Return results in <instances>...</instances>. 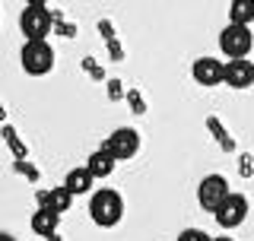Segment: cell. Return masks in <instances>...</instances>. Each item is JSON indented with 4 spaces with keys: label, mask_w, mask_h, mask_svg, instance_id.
<instances>
[{
    "label": "cell",
    "mask_w": 254,
    "mask_h": 241,
    "mask_svg": "<svg viewBox=\"0 0 254 241\" xmlns=\"http://www.w3.org/2000/svg\"><path fill=\"white\" fill-rule=\"evenodd\" d=\"M178 241H213V235H206L203 229H185L178 235Z\"/></svg>",
    "instance_id": "15"
},
{
    "label": "cell",
    "mask_w": 254,
    "mask_h": 241,
    "mask_svg": "<svg viewBox=\"0 0 254 241\" xmlns=\"http://www.w3.org/2000/svg\"><path fill=\"white\" fill-rule=\"evenodd\" d=\"M32 232L35 235H42V238H51L54 232H58V226H61V213H54L51 206H38L35 213H32Z\"/></svg>",
    "instance_id": "10"
},
{
    "label": "cell",
    "mask_w": 254,
    "mask_h": 241,
    "mask_svg": "<svg viewBox=\"0 0 254 241\" xmlns=\"http://www.w3.org/2000/svg\"><path fill=\"white\" fill-rule=\"evenodd\" d=\"M213 241H235V238H229V232H226V235H219V238H213Z\"/></svg>",
    "instance_id": "18"
},
{
    "label": "cell",
    "mask_w": 254,
    "mask_h": 241,
    "mask_svg": "<svg viewBox=\"0 0 254 241\" xmlns=\"http://www.w3.org/2000/svg\"><path fill=\"white\" fill-rule=\"evenodd\" d=\"M92 184H95V178H92V172H89L86 165H79V168H70V172H67V178H64V187H67L73 197L92 194Z\"/></svg>",
    "instance_id": "11"
},
{
    "label": "cell",
    "mask_w": 254,
    "mask_h": 241,
    "mask_svg": "<svg viewBox=\"0 0 254 241\" xmlns=\"http://www.w3.org/2000/svg\"><path fill=\"white\" fill-rule=\"evenodd\" d=\"M229 22L251 26L254 22V0H232V3H229Z\"/></svg>",
    "instance_id": "13"
},
{
    "label": "cell",
    "mask_w": 254,
    "mask_h": 241,
    "mask_svg": "<svg viewBox=\"0 0 254 241\" xmlns=\"http://www.w3.org/2000/svg\"><path fill=\"white\" fill-rule=\"evenodd\" d=\"M229 181L222 178V175H206V178L197 184V203L203 206L206 213H216L222 203L229 200Z\"/></svg>",
    "instance_id": "4"
},
{
    "label": "cell",
    "mask_w": 254,
    "mask_h": 241,
    "mask_svg": "<svg viewBox=\"0 0 254 241\" xmlns=\"http://www.w3.org/2000/svg\"><path fill=\"white\" fill-rule=\"evenodd\" d=\"M19 63L29 76H45L54 70V48L48 42H22Z\"/></svg>",
    "instance_id": "2"
},
{
    "label": "cell",
    "mask_w": 254,
    "mask_h": 241,
    "mask_svg": "<svg viewBox=\"0 0 254 241\" xmlns=\"http://www.w3.org/2000/svg\"><path fill=\"white\" fill-rule=\"evenodd\" d=\"M19 29L26 35V42H45V35L51 32V13L45 6H29L19 13Z\"/></svg>",
    "instance_id": "5"
},
{
    "label": "cell",
    "mask_w": 254,
    "mask_h": 241,
    "mask_svg": "<svg viewBox=\"0 0 254 241\" xmlns=\"http://www.w3.org/2000/svg\"><path fill=\"white\" fill-rule=\"evenodd\" d=\"M190 76H194L197 86L213 89V86H219L222 79H226V63L216 60V58H197L194 67H190Z\"/></svg>",
    "instance_id": "8"
},
{
    "label": "cell",
    "mask_w": 254,
    "mask_h": 241,
    "mask_svg": "<svg viewBox=\"0 0 254 241\" xmlns=\"http://www.w3.org/2000/svg\"><path fill=\"white\" fill-rule=\"evenodd\" d=\"M115 165H118V159L111 156L105 146H99L89 159H86V168L92 172V178H95V181H99V178H108V175L115 172Z\"/></svg>",
    "instance_id": "12"
},
{
    "label": "cell",
    "mask_w": 254,
    "mask_h": 241,
    "mask_svg": "<svg viewBox=\"0 0 254 241\" xmlns=\"http://www.w3.org/2000/svg\"><path fill=\"white\" fill-rule=\"evenodd\" d=\"M0 241H16L13 235H6V232H0Z\"/></svg>",
    "instance_id": "17"
},
{
    "label": "cell",
    "mask_w": 254,
    "mask_h": 241,
    "mask_svg": "<svg viewBox=\"0 0 254 241\" xmlns=\"http://www.w3.org/2000/svg\"><path fill=\"white\" fill-rule=\"evenodd\" d=\"M226 86H232V89H248L254 86V63L251 60H226V79H222Z\"/></svg>",
    "instance_id": "9"
},
{
    "label": "cell",
    "mask_w": 254,
    "mask_h": 241,
    "mask_svg": "<svg viewBox=\"0 0 254 241\" xmlns=\"http://www.w3.org/2000/svg\"><path fill=\"white\" fill-rule=\"evenodd\" d=\"M102 146H105L118 162H127V159H133L140 152V133L133 130V127H118Z\"/></svg>",
    "instance_id": "6"
},
{
    "label": "cell",
    "mask_w": 254,
    "mask_h": 241,
    "mask_svg": "<svg viewBox=\"0 0 254 241\" xmlns=\"http://www.w3.org/2000/svg\"><path fill=\"white\" fill-rule=\"evenodd\" d=\"M213 219H216V226H219L222 232L238 229L245 219H248V200H245L242 194H229V200L219 206L216 213H213Z\"/></svg>",
    "instance_id": "7"
},
{
    "label": "cell",
    "mask_w": 254,
    "mask_h": 241,
    "mask_svg": "<svg viewBox=\"0 0 254 241\" xmlns=\"http://www.w3.org/2000/svg\"><path fill=\"white\" fill-rule=\"evenodd\" d=\"M89 216H92V222L99 229H115L118 222L124 219V200H121V194L111 190V187L92 190V197H89Z\"/></svg>",
    "instance_id": "1"
},
{
    "label": "cell",
    "mask_w": 254,
    "mask_h": 241,
    "mask_svg": "<svg viewBox=\"0 0 254 241\" xmlns=\"http://www.w3.org/2000/svg\"><path fill=\"white\" fill-rule=\"evenodd\" d=\"M70 200H73V194H70L67 187H54L51 194H42V206H51L54 213H67Z\"/></svg>",
    "instance_id": "14"
},
{
    "label": "cell",
    "mask_w": 254,
    "mask_h": 241,
    "mask_svg": "<svg viewBox=\"0 0 254 241\" xmlns=\"http://www.w3.org/2000/svg\"><path fill=\"white\" fill-rule=\"evenodd\" d=\"M251 48H254L251 26H238V22H229V26L219 32V51L226 54L229 60H242V58H248Z\"/></svg>",
    "instance_id": "3"
},
{
    "label": "cell",
    "mask_w": 254,
    "mask_h": 241,
    "mask_svg": "<svg viewBox=\"0 0 254 241\" xmlns=\"http://www.w3.org/2000/svg\"><path fill=\"white\" fill-rule=\"evenodd\" d=\"M26 3H29V6H45L48 0H26Z\"/></svg>",
    "instance_id": "16"
}]
</instances>
